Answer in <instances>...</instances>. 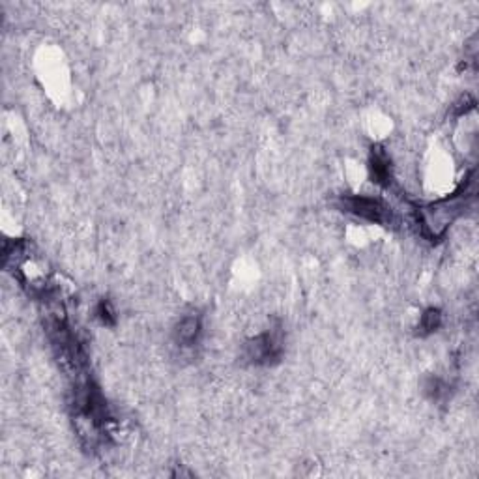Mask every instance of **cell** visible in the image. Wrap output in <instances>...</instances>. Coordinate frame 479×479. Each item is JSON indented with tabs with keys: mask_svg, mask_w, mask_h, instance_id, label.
Instances as JSON below:
<instances>
[{
	"mask_svg": "<svg viewBox=\"0 0 479 479\" xmlns=\"http://www.w3.org/2000/svg\"><path fill=\"white\" fill-rule=\"evenodd\" d=\"M281 337L273 332L262 334L245 346L247 360L253 363H270L281 356Z\"/></svg>",
	"mask_w": 479,
	"mask_h": 479,
	"instance_id": "obj_3",
	"label": "cell"
},
{
	"mask_svg": "<svg viewBox=\"0 0 479 479\" xmlns=\"http://www.w3.org/2000/svg\"><path fill=\"white\" fill-rule=\"evenodd\" d=\"M98 315H100L101 322L103 324H112L114 322V313H112L111 306L107 301H101L100 307H98Z\"/></svg>",
	"mask_w": 479,
	"mask_h": 479,
	"instance_id": "obj_7",
	"label": "cell"
},
{
	"mask_svg": "<svg viewBox=\"0 0 479 479\" xmlns=\"http://www.w3.org/2000/svg\"><path fill=\"white\" fill-rule=\"evenodd\" d=\"M371 174L376 184H390L391 178V169H390V159L386 156L384 150H373V156H371Z\"/></svg>",
	"mask_w": 479,
	"mask_h": 479,
	"instance_id": "obj_5",
	"label": "cell"
},
{
	"mask_svg": "<svg viewBox=\"0 0 479 479\" xmlns=\"http://www.w3.org/2000/svg\"><path fill=\"white\" fill-rule=\"evenodd\" d=\"M463 204L459 201L440 202V204H433V206L425 208L421 212V225L431 236H440L453 219L459 216V210Z\"/></svg>",
	"mask_w": 479,
	"mask_h": 479,
	"instance_id": "obj_1",
	"label": "cell"
},
{
	"mask_svg": "<svg viewBox=\"0 0 479 479\" xmlns=\"http://www.w3.org/2000/svg\"><path fill=\"white\" fill-rule=\"evenodd\" d=\"M201 334V318L197 315H185L176 326V341L182 346L193 345Z\"/></svg>",
	"mask_w": 479,
	"mask_h": 479,
	"instance_id": "obj_4",
	"label": "cell"
},
{
	"mask_svg": "<svg viewBox=\"0 0 479 479\" xmlns=\"http://www.w3.org/2000/svg\"><path fill=\"white\" fill-rule=\"evenodd\" d=\"M343 206L346 212L374 223H386L391 218L390 208L379 199H371V197H345Z\"/></svg>",
	"mask_w": 479,
	"mask_h": 479,
	"instance_id": "obj_2",
	"label": "cell"
},
{
	"mask_svg": "<svg viewBox=\"0 0 479 479\" xmlns=\"http://www.w3.org/2000/svg\"><path fill=\"white\" fill-rule=\"evenodd\" d=\"M440 322H442L440 311H436V309H429V311L425 313L424 317H421L419 329H424L425 334H431V332H436V329H438Z\"/></svg>",
	"mask_w": 479,
	"mask_h": 479,
	"instance_id": "obj_6",
	"label": "cell"
}]
</instances>
